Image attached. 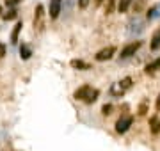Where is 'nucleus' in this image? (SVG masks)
<instances>
[{"label":"nucleus","mask_w":160,"mask_h":151,"mask_svg":"<svg viewBox=\"0 0 160 151\" xmlns=\"http://www.w3.org/2000/svg\"><path fill=\"white\" fill-rule=\"evenodd\" d=\"M98 94H100L98 89H92L91 85H82V87H78L75 91L73 98L80 100V101H86V103H94L98 100Z\"/></svg>","instance_id":"obj_1"},{"label":"nucleus","mask_w":160,"mask_h":151,"mask_svg":"<svg viewBox=\"0 0 160 151\" xmlns=\"http://www.w3.org/2000/svg\"><path fill=\"white\" fill-rule=\"evenodd\" d=\"M132 82H133V80H132L130 76H125L123 80L116 82L114 85L110 87V94H112V96H123V94L132 87Z\"/></svg>","instance_id":"obj_2"},{"label":"nucleus","mask_w":160,"mask_h":151,"mask_svg":"<svg viewBox=\"0 0 160 151\" xmlns=\"http://www.w3.org/2000/svg\"><path fill=\"white\" fill-rule=\"evenodd\" d=\"M43 29H45V7L38 4L34 11V30L41 32Z\"/></svg>","instance_id":"obj_3"},{"label":"nucleus","mask_w":160,"mask_h":151,"mask_svg":"<svg viewBox=\"0 0 160 151\" xmlns=\"http://www.w3.org/2000/svg\"><path fill=\"white\" fill-rule=\"evenodd\" d=\"M132 123H133V117L132 116L119 117L118 123H116V132H118V134H125V132H128V128L132 126Z\"/></svg>","instance_id":"obj_4"},{"label":"nucleus","mask_w":160,"mask_h":151,"mask_svg":"<svg viewBox=\"0 0 160 151\" xmlns=\"http://www.w3.org/2000/svg\"><path fill=\"white\" fill-rule=\"evenodd\" d=\"M141 41H133V43H128L123 50H121V55L119 57L121 59H128V57H132V55H135V52H137L139 48H141Z\"/></svg>","instance_id":"obj_5"},{"label":"nucleus","mask_w":160,"mask_h":151,"mask_svg":"<svg viewBox=\"0 0 160 151\" xmlns=\"http://www.w3.org/2000/svg\"><path fill=\"white\" fill-rule=\"evenodd\" d=\"M61 7H62V0H50V7H48V14L52 20H57L61 14Z\"/></svg>","instance_id":"obj_6"},{"label":"nucleus","mask_w":160,"mask_h":151,"mask_svg":"<svg viewBox=\"0 0 160 151\" xmlns=\"http://www.w3.org/2000/svg\"><path fill=\"white\" fill-rule=\"evenodd\" d=\"M114 53H116V48L114 46H107V48H103V50H100L94 57H96V61L103 62V61H109V59H112V55H114Z\"/></svg>","instance_id":"obj_7"},{"label":"nucleus","mask_w":160,"mask_h":151,"mask_svg":"<svg viewBox=\"0 0 160 151\" xmlns=\"http://www.w3.org/2000/svg\"><path fill=\"white\" fill-rule=\"evenodd\" d=\"M146 73H148V75H157V73H158L160 71V57L158 59H155L153 62H149L148 66H146Z\"/></svg>","instance_id":"obj_8"},{"label":"nucleus","mask_w":160,"mask_h":151,"mask_svg":"<svg viewBox=\"0 0 160 151\" xmlns=\"http://www.w3.org/2000/svg\"><path fill=\"white\" fill-rule=\"evenodd\" d=\"M71 68L80 70V71H86V70H91V64L84 62V61H80V59H73V61H71Z\"/></svg>","instance_id":"obj_9"},{"label":"nucleus","mask_w":160,"mask_h":151,"mask_svg":"<svg viewBox=\"0 0 160 151\" xmlns=\"http://www.w3.org/2000/svg\"><path fill=\"white\" fill-rule=\"evenodd\" d=\"M22 27H23V23H22V22H18V23L14 25V29H12V32H11V43H12V45H16V43H18V37H20Z\"/></svg>","instance_id":"obj_10"},{"label":"nucleus","mask_w":160,"mask_h":151,"mask_svg":"<svg viewBox=\"0 0 160 151\" xmlns=\"http://www.w3.org/2000/svg\"><path fill=\"white\" fill-rule=\"evenodd\" d=\"M20 55H22L23 61H27V59L32 57V48L29 46V45H25V43H22V46H20Z\"/></svg>","instance_id":"obj_11"},{"label":"nucleus","mask_w":160,"mask_h":151,"mask_svg":"<svg viewBox=\"0 0 160 151\" xmlns=\"http://www.w3.org/2000/svg\"><path fill=\"white\" fill-rule=\"evenodd\" d=\"M149 126H151V132H153V134H158L160 132V119L157 116L151 117V119H149Z\"/></svg>","instance_id":"obj_12"},{"label":"nucleus","mask_w":160,"mask_h":151,"mask_svg":"<svg viewBox=\"0 0 160 151\" xmlns=\"http://www.w3.org/2000/svg\"><path fill=\"white\" fill-rule=\"evenodd\" d=\"M130 4H132V0H119V2H118V11L126 12L128 11V7H130Z\"/></svg>","instance_id":"obj_13"},{"label":"nucleus","mask_w":160,"mask_h":151,"mask_svg":"<svg viewBox=\"0 0 160 151\" xmlns=\"http://www.w3.org/2000/svg\"><path fill=\"white\" fill-rule=\"evenodd\" d=\"M160 16V4L157 7H151L148 11V20H155V18H158Z\"/></svg>","instance_id":"obj_14"},{"label":"nucleus","mask_w":160,"mask_h":151,"mask_svg":"<svg viewBox=\"0 0 160 151\" xmlns=\"http://www.w3.org/2000/svg\"><path fill=\"white\" fill-rule=\"evenodd\" d=\"M158 48H160V30L155 32L153 39H151V50H158Z\"/></svg>","instance_id":"obj_15"},{"label":"nucleus","mask_w":160,"mask_h":151,"mask_svg":"<svg viewBox=\"0 0 160 151\" xmlns=\"http://www.w3.org/2000/svg\"><path fill=\"white\" fill-rule=\"evenodd\" d=\"M114 4H116V0H107V4H105V12L107 14H110L114 11Z\"/></svg>","instance_id":"obj_16"},{"label":"nucleus","mask_w":160,"mask_h":151,"mask_svg":"<svg viewBox=\"0 0 160 151\" xmlns=\"http://www.w3.org/2000/svg\"><path fill=\"white\" fill-rule=\"evenodd\" d=\"M16 16H18L16 9H11V11H7L6 14H4V20H14Z\"/></svg>","instance_id":"obj_17"},{"label":"nucleus","mask_w":160,"mask_h":151,"mask_svg":"<svg viewBox=\"0 0 160 151\" xmlns=\"http://www.w3.org/2000/svg\"><path fill=\"white\" fill-rule=\"evenodd\" d=\"M89 2H91V0H78V7L80 9H86V7L89 6Z\"/></svg>","instance_id":"obj_18"},{"label":"nucleus","mask_w":160,"mask_h":151,"mask_svg":"<svg viewBox=\"0 0 160 151\" xmlns=\"http://www.w3.org/2000/svg\"><path fill=\"white\" fill-rule=\"evenodd\" d=\"M110 110H112V105H103V109H102V112L107 116V114H110Z\"/></svg>","instance_id":"obj_19"},{"label":"nucleus","mask_w":160,"mask_h":151,"mask_svg":"<svg viewBox=\"0 0 160 151\" xmlns=\"http://www.w3.org/2000/svg\"><path fill=\"white\" fill-rule=\"evenodd\" d=\"M20 2H22V0H7V6H9V7H14V6H18Z\"/></svg>","instance_id":"obj_20"},{"label":"nucleus","mask_w":160,"mask_h":151,"mask_svg":"<svg viewBox=\"0 0 160 151\" xmlns=\"http://www.w3.org/2000/svg\"><path fill=\"white\" fill-rule=\"evenodd\" d=\"M4 55H6V45H4V43H0V59L4 57Z\"/></svg>","instance_id":"obj_21"},{"label":"nucleus","mask_w":160,"mask_h":151,"mask_svg":"<svg viewBox=\"0 0 160 151\" xmlns=\"http://www.w3.org/2000/svg\"><path fill=\"white\" fill-rule=\"evenodd\" d=\"M157 110H160V94H158V98H157Z\"/></svg>","instance_id":"obj_22"},{"label":"nucleus","mask_w":160,"mask_h":151,"mask_svg":"<svg viewBox=\"0 0 160 151\" xmlns=\"http://www.w3.org/2000/svg\"><path fill=\"white\" fill-rule=\"evenodd\" d=\"M102 2H103V0H96V4H98V6H100V4H102Z\"/></svg>","instance_id":"obj_23"},{"label":"nucleus","mask_w":160,"mask_h":151,"mask_svg":"<svg viewBox=\"0 0 160 151\" xmlns=\"http://www.w3.org/2000/svg\"><path fill=\"white\" fill-rule=\"evenodd\" d=\"M0 16H2V7H0Z\"/></svg>","instance_id":"obj_24"}]
</instances>
